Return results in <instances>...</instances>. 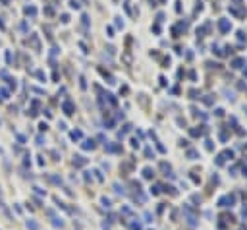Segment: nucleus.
I'll list each match as a JSON object with an SVG mask.
<instances>
[{
  "label": "nucleus",
  "mask_w": 247,
  "mask_h": 230,
  "mask_svg": "<svg viewBox=\"0 0 247 230\" xmlns=\"http://www.w3.org/2000/svg\"><path fill=\"white\" fill-rule=\"evenodd\" d=\"M218 27H220V31L226 33V31H230V29H232V23H230L228 19H220V21H218Z\"/></svg>",
  "instance_id": "f257e3e1"
},
{
  "label": "nucleus",
  "mask_w": 247,
  "mask_h": 230,
  "mask_svg": "<svg viewBox=\"0 0 247 230\" xmlns=\"http://www.w3.org/2000/svg\"><path fill=\"white\" fill-rule=\"evenodd\" d=\"M25 228L27 230H39V222L33 220V219H29V220H25Z\"/></svg>",
  "instance_id": "f03ea898"
},
{
  "label": "nucleus",
  "mask_w": 247,
  "mask_h": 230,
  "mask_svg": "<svg viewBox=\"0 0 247 230\" xmlns=\"http://www.w3.org/2000/svg\"><path fill=\"white\" fill-rule=\"evenodd\" d=\"M74 164H75V166H83V164H87V159L81 157V155H75L74 157Z\"/></svg>",
  "instance_id": "7ed1b4c3"
},
{
  "label": "nucleus",
  "mask_w": 247,
  "mask_h": 230,
  "mask_svg": "<svg viewBox=\"0 0 247 230\" xmlns=\"http://www.w3.org/2000/svg\"><path fill=\"white\" fill-rule=\"evenodd\" d=\"M62 109H64V112H66V114H74V105H71L70 101H66V103L62 105Z\"/></svg>",
  "instance_id": "20e7f679"
},
{
  "label": "nucleus",
  "mask_w": 247,
  "mask_h": 230,
  "mask_svg": "<svg viewBox=\"0 0 247 230\" xmlns=\"http://www.w3.org/2000/svg\"><path fill=\"white\" fill-rule=\"evenodd\" d=\"M81 147H83L85 151H89V149H95V141H93V139H85Z\"/></svg>",
  "instance_id": "39448f33"
},
{
  "label": "nucleus",
  "mask_w": 247,
  "mask_h": 230,
  "mask_svg": "<svg viewBox=\"0 0 247 230\" xmlns=\"http://www.w3.org/2000/svg\"><path fill=\"white\" fill-rule=\"evenodd\" d=\"M152 176H155V170H152V168H143V178H147V180H151V178Z\"/></svg>",
  "instance_id": "423d86ee"
},
{
  "label": "nucleus",
  "mask_w": 247,
  "mask_h": 230,
  "mask_svg": "<svg viewBox=\"0 0 247 230\" xmlns=\"http://www.w3.org/2000/svg\"><path fill=\"white\" fill-rule=\"evenodd\" d=\"M70 138H71V139H74V141H77V139H81V138H83V133H81V132H79V130H74V132H71V133H70Z\"/></svg>",
  "instance_id": "0eeeda50"
},
{
  "label": "nucleus",
  "mask_w": 247,
  "mask_h": 230,
  "mask_svg": "<svg viewBox=\"0 0 247 230\" xmlns=\"http://www.w3.org/2000/svg\"><path fill=\"white\" fill-rule=\"evenodd\" d=\"M243 64H245V60H243V58H236L234 62H232V68H241Z\"/></svg>",
  "instance_id": "6e6552de"
},
{
  "label": "nucleus",
  "mask_w": 247,
  "mask_h": 230,
  "mask_svg": "<svg viewBox=\"0 0 247 230\" xmlns=\"http://www.w3.org/2000/svg\"><path fill=\"white\" fill-rule=\"evenodd\" d=\"M25 14H29V16H35V14H37V10H35L33 6H27V8H25Z\"/></svg>",
  "instance_id": "1a4fd4ad"
},
{
  "label": "nucleus",
  "mask_w": 247,
  "mask_h": 230,
  "mask_svg": "<svg viewBox=\"0 0 247 230\" xmlns=\"http://www.w3.org/2000/svg\"><path fill=\"white\" fill-rule=\"evenodd\" d=\"M129 230H141V222H132V224H129Z\"/></svg>",
  "instance_id": "9d476101"
},
{
  "label": "nucleus",
  "mask_w": 247,
  "mask_h": 230,
  "mask_svg": "<svg viewBox=\"0 0 247 230\" xmlns=\"http://www.w3.org/2000/svg\"><path fill=\"white\" fill-rule=\"evenodd\" d=\"M52 224H54L56 228H62V226H64V222H62L60 219H52Z\"/></svg>",
  "instance_id": "9b49d317"
},
{
  "label": "nucleus",
  "mask_w": 247,
  "mask_h": 230,
  "mask_svg": "<svg viewBox=\"0 0 247 230\" xmlns=\"http://www.w3.org/2000/svg\"><path fill=\"white\" fill-rule=\"evenodd\" d=\"M187 157H189V159H197L199 153H197V151H187Z\"/></svg>",
  "instance_id": "f8f14e48"
},
{
  "label": "nucleus",
  "mask_w": 247,
  "mask_h": 230,
  "mask_svg": "<svg viewBox=\"0 0 247 230\" xmlns=\"http://www.w3.org/2000/svg\"><path fill=\"white\" fill-rule=\"evenodd\" d=\"M33 190H35V193H39V195H47V191H45V190H41L39 186H35Z\"/></svg>",
  "instance_id": "ddd939ff"
},
{
  "label": "nucleus",
  "mask_w": 247,
  "mask_h": 230,
  "mask_svg": "<svg viewBox=\"0 0 247 230\" xmlns=\"http://www.w3.org/2000/svg\"><path fill=\"white\" fill-rule=\"evenodd\" d=\"M48 180L52 182V184H60V182H62V180H60V178H58V176H48Z\"/></svg>",
  "instance_id": "4468645a"
},
{
  "label": "nucleus",
  "mask_w": 247,
  "mask_h": 230,
  "mask_svg": "<svg viewBox=\"0 0 247 230\" xmlns=\"http://www.w3.org/2000/svg\"><path fill=\"white\" fill-rule=\"evenodd\" d=\"M191 135H193V138H199V135H201V130H197V128H193V130H191Z\"/></svg>",
  "instance_id": "2eb2a0df"
},
{
  "label": "nucleus",
  "mask_w": 247,
  "mask_h": 230,
  "mask_svg": "<svg viewBox=\"0 0 247 230\" xmlns=\"http://www.w3.org/2000/svg\"><path fill=\"white\" fill-rule=\"evenodd\" d=\"M237 39H239V41L243 43V41H245L247 37H245V33H243V31H237Z\"/></svg>",
  "instance_id": "dca6fc26"
},
{
  "label": "nucleus",
  "mask_w": 247,
  "mask_h": 230,
  "mask_svg": "<svg viewBox=\"0 0 247 230\" xmlns=\"http://www.w3.org/2000/svg\"><path fill=\"white\" fill-rule=\"evenodd\" d=\"M160 168H162L164 172H170V164H166V162H160Z\"/></svg>",
  "instance_id": "f3484780"
},
{
  "label": "nucleus",
  "mask_w": 247,
  "mask_h": 230,
  "mask_svg": "<svg viewBox=\"0 0 247 230\" xmlns=\"http://www.w3.org/2000/svg\"><path fill=\"white\" fill-rule=\"evenodd\" d=\"M100 201H103V205L106 207V209H108V207H110V199H106V197H103V199H100Z\"/></svg>",
  "instance_id": "a211bd4d"
},
{
  "label": "nucleus",
  "mask_w": 247,
  "mask_h": 230,
  "mask_svg": "<svg viewBox=\"0 0 247 230\" xmlns=\"http://www.w3.org/2000/svg\"><path fill=\"white\" fill-rule=\"evenodd\" d=\"M197 95H199V93H197V91H195V89H191V91H189V97H191V99H199Z\"/></svg>",
  "instance_id": "6ab92c4d"
},
{
  "label": "nucleus",
  "mask_w": 247,
  "mask_h": 230,
  "mask_svg": "<svg viewBox=\"0 0 247 230\" xmlns=\"http://www.w3.org/2000/svg\"><path fill=\"white\" fill-rule=\"evenodd\" d=\"M205 103H207V105H213V103H214V99L210 97V95H207V99H205Z\"/></svg>",
  "instance_id": "aec40b11"
},
{
  "label": "nucleus",
  "mask_w": 247,
  "mask_h": 230,
  "mask_svg": "<svg viewBox=\"0 0 247 230\" xmlns=\"http://www.w3.org/2000/svg\"><path fill=\"white\" fill-rule=\"evenodd\" d=\"M70 6H71V8H75V10H77V8H79V4H77V2H75V0H71V2H70Z\"/></svg>",
  "instance_id": "412c9836"
},
{
  "label": "nucleus",
  "mask_w": 247,
  "mask_h": 230,
  "mask_svg": "<svg viewBox=\"0 0 247 230\" xmlns=\"http://www.w3.org/2000/svg\"><path fill=\"white\" fill-rule=\"evenodd\" d=\"M47 128H48V126H47V124H45V122H43V124H41V126H39V130H41V132H47Z\"/></svg>",
  "instance_id": "4be33fe9"
},
{
  "label": "nucleus",
  "mask_w": 247,
  "mask_h": 230,
  "mask_svg": "<svg viewBox=\"0 0 247 230\" xmlns=\"http://www.w3.org/2000/svg\"><path fill=\"white\" fill-rule=\"evenodd\" d=\"M243 74H245V76H247V68H245V72H243Z\"/></svg>",
  "instance_id": "5701e85b"
},
{
  "label": "nucleus",
  "mask_w": 247,
  "mask_h": 230,
  "mask_svg": "<svg viewBox=\"0 0 247 230\" xmlns=\"http://www.w3.org/2000/svg\"><path fill=\"white\" fill-rule=\"evenodd\" d=\"M234 2H241V0H234Z\"/></svg>",
  "instance_id": "b1692460"
}]
</instances>
